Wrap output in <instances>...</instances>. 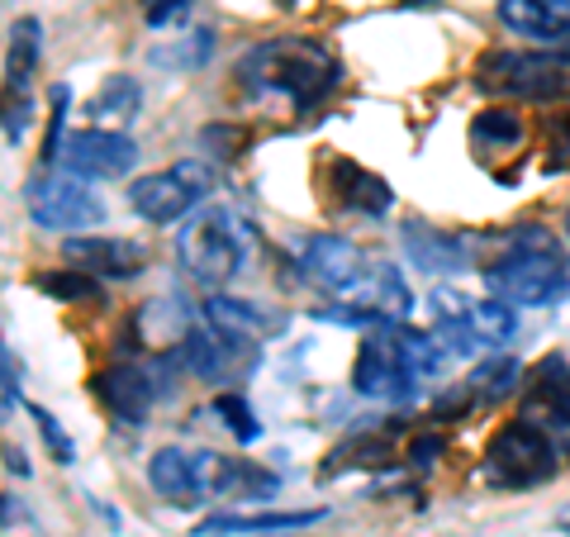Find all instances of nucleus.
<instances>
[{"mask_svg": "<svg viewBox=\"0 0 570 537\" xmlns=\"http://www.w3.org/2000/svg\"><path fill=\"white\" fill-rule=\"evenodd\" d=\"M485 291L513 310H547L570 295V262L547 224H513L485 262Z\"/></svg>", "mask_w": 570, "mask_h": 537, "instance_id": "1", "label": "nucleus"}, {"mask_svg": "<svg viewBox=\"0 0 570 537\" xmlns=\"http://www.w3.org/2000/svg\"><path fill=\"white\" fill-rule=\"evenodd\" d=\"M234 77L243 91H276L295 105V115H309L343 86V67L318 39H266L243 52Z\"/></svg>", "mask_w": 570, "mask_h": 537, "instance_id": "2", "label": "nucleus"}, {"mask_svg": "<svg viewBox=\"0 0 570 537\" xmlns=\"http://www.w3.org/2000/svg\"><path fill=\"white\" fill-rule=\"evenodd\" d=\"M475 91L499 100L561 105L570 100V48H485L471 67Z\"/></svg>", "mask_w": 570, "mask_h": 537, "instance_id": "3", "label": "nucleus"}, {"mask_svg": "<svg viewBox=\"0 0 570 537\" xmlns=\"http://www.w3.org/2000/svg\"><path fill=\"white\" fill-rule=\"evenodd\" d=\"M253 224L234 209H205L181 228L176 238V257H181V272L205 285L209 295H219L228 281L243 276V266L253 262Z\"/></svg>", "mask_w": 570, "mask_h": 537, "instance_id": "4", "label": "nucleus"}, {"mask_svg": "<svg viewBox=\"0 0 570 537\" xmlns=\"http://www.w3.org/2000/svg\"><path fill=\"white\" fill-rule=\"evenodd\" d=\"M557 461H561V447L532 419L519 414L490 433L485 452H480V476L494 490H538L557 476Z\"/></svg>", "mask_w": 570, "mask_h": 537, "instance_id": "5", "label": "nucleus"}, {"mask_svg": "<svg viewBox=\"0 0 570 537\" xmlns=\"http://www.w3.org/2000/svg\"><path fill=\"white\" fill-rule=\"evenodd\" d=\"M238 457L209 452V447H157L148 461V486L171 505H209L228 495Z\"/></svg>", "mask_w": 570, "mask_h": 537, "instance_id": "6", "label": "nucleus"}, {"mask_svg": "<svg viewBox=\"0 0 570 537\" xmlns=\"http://www.w3.org/2000/svg\"><path fill=\"white\" fill-rule=\"evenodd\" d=\"M400 324H404V319H395V324H385V329H371L362 338V348H356L352 390L362 400L409 404V400L423 396V375L414 371V362H409V348H404V338H400Z\"/></svg>", "mask_w": 570, "mask_h": 537, "instance_id": "7", "label": "nucleus"}, {"mask_svg": "<svg viewBox=\"0 0 570 537\" xmlns=\"http://www.w3.org/2000/svg\"><path fill=\"white\" fill-rule=\"evenodd\" d=\"M214 191V167L200 163V157H186V163H171L163 172H148L124 191V201L138 219L148 224H176L186 219L190 209H200Z\"/></svg>", "mask_w": 570, "mask_h": 537, "instance_id": "8", "label": "nucleus"}, {"mask_svg": "<svg viewBox=\"0 0 570 537\" xmlns=\"http://www.w3.org/2000/svg\"><path fill=\"white\" fill-rule=\"evenodd\" d=\"M24 209H29L33 224L48 228V234H86V228L105 224L100 195L58 167H39L24 182Z\"/></svg>", "mask_w": 570, "mask_h": 537, "instance_id": "9", "label": "nucleus"}, {"mask_svg": "<svg viewBox=\"0 0 570 537\" xmlns=\"http://www.w3.org/2000/svg\"><path fill=\"white\" fill-rule=\"evenodd\" d=\"M295 272H299V281L318 285V291L333 295V300H362L366 304V285H371L376 262H371V253L362 243H352L343 234H309L299 243Z\"/></svg>", "mask_w": 570, "mask_h": 537, "instance_id": "10", "label": "nucleus"}, {"mask_svg": "<svg viewBox=\"0 0 570 537\" xmlns=\"http://www.w3.org/2000/svg\"><path fill=\"white\" fill-rule=\"evenodd\" d=\"M176 357H181V371L200 375L209 385H238L262 367V343H247V338H234L214 324H195L181 333Z\"/></svg>", "mask_w": 570, "mask_h": 537, "instance_id": "11", "label": "nucleus"}, {"mask_svg": "<svg viewBox=\"0 0 570 537\" xmlns=\"http://www.w3.org/2000/svg\"><path fill=\"white\" fill-rule=\"evenodd\" d=\"M519 414L538 423L561 447V457H570V357L566 352H547L542 362H532L519 390Z\"/></svg>", "mask_w": 570, "mask_h": 537, "instance_id": "12", "label": "nucleus"}, {"mask_svg": "<svg viewBox=\"0 0 570 537\" xmlns=\"http://www.w3.org/2000/svg\"><path fill=\"white\" fill-rule=\"evenodd\" d=\"M138 163V143L119 129H77L58 153V172L77 182H119Z\"/></svg>", "mask_w": 570, "mask_h": 537, "instance_id": "13", "label": "nucleus"}, {"mask_svg": "<svg viewBox=\"0 0 570 537\" xmlns=\"http://www.w3.org/2000/svg\"><path fill=\"white\" fill-rule=\"evenodd\" d=\"M91 396L96 404L110 414L119 428H142L157 404V381L148 367H134V362H115V367H100L91 375Z\"/></svg>", "mask_w": 570, "mask_h": 537, "instance_id": "14", "label": "nucleus"}, {"mask_svg": "<svg viewBox=\"0 0 570 537\" xmlns=\"http://www.w3.org/2000/svg\"><path fill=\"white\" fill-rule=\"evenodd\" d=\"M62 257L100 281H138L148 272V247L134 238H100V234H71L62 243Z\"/></svg>", "mask_w": 570, "mask_h": 537, "instance_id": "15", "label": "nucleus"}, {"mask_svg": "<svg viewBox=\"0 0 570 537\" xmlns=\"http://www.w3.org/2000/svg\"><path fill=\"white\" fill-rule=\"evenodd\" d=\"M324 195L337 209L371 214V219L395 209V191H390L385 176L366 172L362 163H352V157H328L324 163Z\"/></svg>", "mask_w": 570, "mask_h": 537, "instance_id": "16", "label": "nucleus"}, {"mask_svg": "<svg viewBox=\"0 0 570 537\" xmlns=\"http://www.w3.org/2000/svg\"><path fill=\"white\" fill-rule=\"evenodd\" d=\"M400 247H404V257L428 276H456V272H466L471 257H475V247L461 234H452V228H433L423 219L400 224Z\"/></svg>", "mask_w": 570, "mask_h": 537, "instance_id": "17", "label": "nucleus"}, {"mask_svg": "<svg viewBox=\"0 0 570 537\" xmlns=\"http://www.w3.org/2000/svg\"><path fill=\"white\" fill-rule=\"evenodd\" d=\"M499 25L532 43L570 48V0H499Z\"/></svg>", "mask_w": 570, "mask_h": 537, "instance_id": "18", "label": "nucleus"}, {"mask_svg": "<svg viewBox=\"0 0 570 537\" xmlns=\"http://www.w3.org/2000/svg\"><path fill=\"white\" fill-rule=\"evenodd\" d=\"M205 324L247 338V343H266V338H281L285 333V314L281 310H266L257 300H238V295H209L205 300Z\"/></svg>", "mask_w": 570, "mask_h": 537, "instance_id": "19", "label": "nucleus"}, {"mask_svg": "<svg viewBox=\"0 0 570 537\" xmlns=\"http://www.w3.org/2000/svg\"><path fill=\"white\" fill-rule=\"evenodd\" d=\"M400 452H395V423H385V428H366V433H352L343 438L328 452V461L318 467V480H333V476H343V471H385V467H395Z\"/></svg>", "mask_w": 570, "mask_h": 537, "instance_id": "20", "label": "nucleus"}, {"mask_svg": "<svg viewBox=\"0 0 570 537\" xmlns=\"http://www.w3.org/2000/svg\"><path fill=\"white\" fill-rule=\"evenodd\" d=\"M428 314H433V338L452 357L485 352V343H480L475 329H471V295L452 291V285H433V295H428Z\"/></svg>", "mask_w": 570, "mask_h": 537, "instance_id": "21", "label": "nucleus"}, {"mask_svg": "<svg viewBox=\"0 0 570 537\" xmlns=\"http://www.w3.org/2000/svg\"><path fill=\"white\" fill-rule=\"evenodd\" d=\"M328 509H266V514H209L195 524V537H224V533H299L324 524Z\"/></svg>", "mask_w": 570, "mask_h": 537, "instance_id": "22", "label": "nucleus"}, {"mask_svg": "<svg viewBox=\"0 0 570 537\" xmlns=\"http://www.w3.org/2000/svg\"><path fill=\"white\" fill-rule=\"evenodd\" d=\"M43 58V25L33 14H20L10 25V48H6V77H0V91L14 96H33V71Z\"/></svg>", "mask_w": 570, "mask_h": 537, "instance_id": "23", "label": "nucleus"}, {"mask_svg": "<svg viewBox=\"0 0 570 537\" xmlns=\"http://www.w3.org/2000/svg\"><path fill=\"white\" fill-rule=\"evenodd\" d=\"M142 110V86L134 77H105L100 91L86 100V119H91V129H119L124 124H134Z\"/></svg>", "mask_w": 570, "mask_h": 537, "instance_id": "24", "label": "nucleus"}, {"mask_svg": "<svg viewBox=\"0 0 570 537\" xmlns=\"http://www.w3.org/2000/svg\"><path fill=\"white\" fill-rule=\"evenodd\" d=\"M528 143V119L519 110H504V105H494V110H480L471 115V148L485 153V157H499V153H513Z\"/></svg>", "mask_w": 570, "mask_h": 537, "instance_id": "25", "label": "nucleus"}, {"mask_svg": "<svg viewBox=\"0 0 570 537\" xmlns=\"http://www.w3.org/2000/svg\"><path fill=\"white\" fill-rule=\"evenodd\" d=\"M471 329L485 348H509L519 338V310L504 300H471Z\"/></svg>", "mask_w": 570, "mask_h": 537, "instance_id": "26", "label": "nucleus"}, {"mask_svg": "<svg viewBox=\"0 0 570 537\" xmlns=\"http://www.w3.org/2000/svg\"><path fill=\"white\" fill-rule=\"evenodd\" d=\"M33 285L48 295V300H62V304H100L105 291H100V276L81 272V266H62V272H39Z\"/></svg>", "mask_w": 570, "mask_h": 537, "instance_id": "27", "label": "nucleus"}, {"mask_svg": "<svg viewBox=\"0 0 570 537\" xmlns=\"http://www.w3.org/2000/svg\"><path fill=\"white\" fill-rule=\"evenodd\" d=\"M366 304H371V310H381L385 319H409V310H414V291L404 285L400 266L376 262V272H371V285H366Z\"/></svg>", "mask_w": 570, "mask_h": 537, "instance_id": "28", "label": "nucleus"}, {"mask_svg": "<svg viewBox=\"0 0 570 537\" xmlns=\"http://www.w3.org/2000/svg\"><path fill=\"white\" fill-rule=\"evenodd\" d=\"M209 58H214V29L209 25L190 29L186 39H176L171 48H153V67H163V71H195Z\"/></svg>", "mask_w": 570, "mask_h": 537, "instance_id": "29", "label": "nucleus"}, {"mask_svg": "<svg viewBox=\"0 0 570 537\" xmlns=\"http://www.w3.org/2000/svg\"><path fill=\"white\" fill-rule=\"evenodd\" d=\"M209 414L219 419V423H224V428H228V433H234L238 442H257V438H262L257 409L247 404V400L238 396V390H224V396H214V400H209Z\"/></svg>", "mask_w": 570, "mask_h": 537, "instance_id": "30", "label": "nucleus"}, {"mask_svg": "<svg viewBox=\"0 0 570 537\" xmlns=\"http://www.w3.org/2000/svg\"><path fill=\"white\" fill-rule=\"evenodd\" d=\"M276 490H281V476L272 467H262V461H238L224 499H272Z\"/></svg>", "mask_w": 570, "mask_h": 537, "instance_id": "31", "label": "nucleus"}, {"mask_svg": "<svg viewBox=\"0 0 570 537\" xmlns=\"http://www.w3.org/2000/svg\"><path fill=\"white\" fill-rule=\"evenodd\" d=\"M29 419L39 423V433H43V442H48V452L58 457V467H71V461H77V442L67 438V428H62L58 419H52L43 404H29Z\"/></svg>", "mask_w": 570, "mask_h": 537, "instance_id": "32", "label": "nucleus"}, {"mask_svg": "<svg viewBox=\"0 0 570 537\" xmlns=\"http://www.w3.org/2000/svg\"><path fill=\"white\" fill-rule=\"evenodd\" d=\"M442 452H448V442H442L438 433H419V438H409V447H404V467L414 476H428V471H438Z\"/></svg>", "mask_w": 570, "mask_h": 537, "instance_id": "33", "label": "nucleus"}, {"mask_svg": "<svg viewBox=\"0 0 570 537\" xmlns=\"http://www.w3.org/2000/svg\"><path fill=\"white\" fill-rule=\"evenodd\" d=\"M200 143L209 148V157H219V163H238V143H247V134L238 124H209V129H200Z\"/></svg>", "mask_w": 570, "mask_h": 537, "instance_id": "34", "label": "nucleus"}, {"mask_svg": "<svg viewBox=\"0 0 570 537\" xmlns=\"http://www.w3.org/2000/svg\"><path fill=\"white\" fill-rule=\"evenodd\" d=\"M186 10H190V0H142V20H148L153 29L176 25Z\"/></svg>", "mask_w": 570, "mask_h": 537, "instance_id": "35", "label": "nucleus"}, {"mask_svg": "<svg viewBox=\"0 0 570 537\" xmlns=\"http://www.w3.org/2000/svg\"><path fill=\"white\" fill-rule=\"evenodd\" d=\"M547 138H551V148H557V172L561 167H570V110H561V115H551L547 119Z\"/></svg>", "mask_w": 570, "mask_h": 537, "instance_id": "36", "label": "nucleus"}, {"mask_svg": "<svg viewBox=\"0 0 570 537\" xmlns=\"http://www.w3.org/2000/svg\"><path fill=\"white\" fill-rule=\"evenodd\" d=\"M0 381H6V385L14 390V396H20V385H24V367L14 362V352H10L6 343H0Z\"/></svg>", "mask_w": 570, "mask_h": 537, "instance_id": "37", "label": "nucleus"}, {"mask_svg": "<svg viewBox=\"0 0 570 537\" xmlns=\"http://www.w3.org/2000/svg\"><path fill=\"white\" fill-rule=\"evenodd\" d=\"M0 457H6V471H10V476H20V480L33 471V467H29V457H24V447H14V442H0Z\"/></svg>", "mask_w": 570, "mask_h": 537, "instance_id": "38", "label": "nucleus"}, {"mask_svg": "<svg viewBox=\"0 0 570 537\" xmlns=\"http://www.w3.org/2000/svg\"><path fill=\"white\" fill-rule=\"evenodd\" d=\"M20 518H29L24 514V505L14 495H0V528H10V524H20Z\"/></svg>", "mask_w": 570, "mask_h": 537, "instance_id": "39", "label": "nucleus"}, {"mask_svg": "<svg viewBox=\"0 0 570 537\" xmlns=\"http://www.w3.org/2000/svg\"><path fill=\"white\" fill-rule=\"evenodd\" d=\"M400 6H404V10H438L442 0H400Z\"/></svg>", "mask_w": 570, "mask_h": 537, "instance_id": "40", "label": "nucleus"}, {"mask_svg": "<svg viewBox=\"0 0 570 537\" xmlns=\"http://www.w3.org/2000/svg\"><path fill=\"white\" fill-rule=\"evenodd\" d=\"M566 243H570V205H566Z\"/></svg>", "mask_w": 570, "mask_h": 537, "instance_id": "41", "label": "nucleus"}]
</instances>
